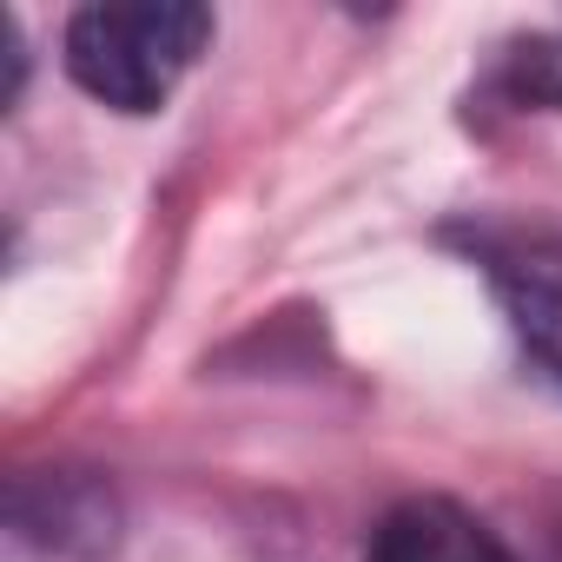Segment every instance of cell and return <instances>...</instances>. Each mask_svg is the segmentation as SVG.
Returning a JSON list of instances; mask_svg holds the SVG:
<instances>
[{"label": "cell", "mask_w": 562, "mask_h": 562, "mask_svg": "<svg viewBox=\"0 0 562 562\" xmlns=\"http://www.w3.org/2000/svg\"><path fill=\"white\" fill-rule=\"evenodd\" d=\"M212 14L192 0H100L67 21V74L120 113H153L205 54Z\"/></svg>", "instance_id": "1"}, {"label": "cell", "mask_w": 562, "mask_h": 562, "mask_svg": "<svg viewBox=\"0 0 562 562\" xmlns=\"http://www.w3.org/2000/svg\"><path fill=\"white\" fill-rule=\"evenodd\" d=\"M371 562H516L503 536L450 496H411L371 529Z\"/></svg>", "instance_id": "2"}, {"label": "cell", "mask_w": 562, "mask_h": 562, "mask_svg": "<svg viewBox=\"0 0 562 562\" xmlns=\"http://www.w3.org/2000/svg\"><path fill=\"white\" fill-rule=\"evenodd\" d=\"M490 285L509 312V331L522 351L542 364V378L562 384V258L542 251H496L490 258Z\"/></svg>", "instance_id": "3"}]
</instances>
